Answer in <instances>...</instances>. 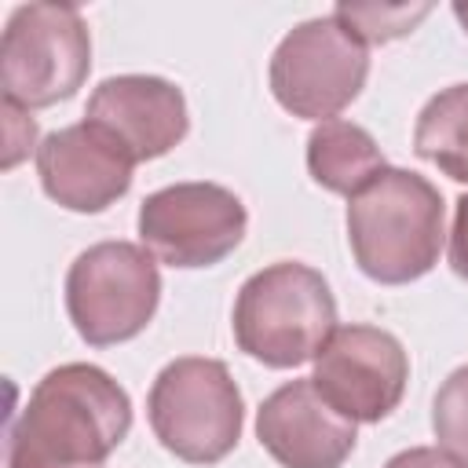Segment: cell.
<instances>
[{
	"mask_svg": "<svg viewBox=\"0 0 468 468\" xmlns=\"http://www.w3.org/2000/svg\"><path fill=\"white\" fill-rule=\"evenodd\" d=\"M431 431L446 453L468 464V366L453 369L431 402Z\"/></svg>",
	"mask_w": 468,
	"mask_h": 468,
	"instance_id": "16",
	"label": "cell"
},
{
	"mask_svg": "<svg viewBox=\"0 0 468 468\" xmlns=\"http://www.w3.org/2000/svg\"><path fill=\"white\" fill-rule=\"evenodd\" d=\"M333 15L362 44H388L413 33V26L431 15V4H336Z\"/></svg>",
	"mask_w": 468,
	"mask_h": 468,
	"instance_id": "15",
	"label": "cell"
},
{
	"mask_svg": "<svg viewBox=\"0 0 468 468\" xmlns=\"http://www.w3.org/2000/svg\"><path fill=\"white\" fill-rule=\"evenodd\" d=\"M322 399L355 424L384 420L406 395L410 358L395 333L366 322L336 325L311 373Z\"/></svg>",
	"mask_w": 468,
	"mask_h": 468,
	"instance_id": "9",
	"label": "cell"
},
{
	"mask_svg": "<svg viewBox=\"0 0 468 468\" xmlns=\"http://www.w3.org/2000/svg\"><path fill=\"white\" fill-rule=\"evenodd\" d=\"M450 267L457 278L468 282V194L457 197L453 208V230H450Z\"/></svg>",
	"mask_w": 468,
	"mask_h": 468,
	"instance_id": "19",
	"label": "cell"
},
{
	"mask_svg": "<svg viewBox=\"0 0 468 468\" xmlns=\"http://www.w3.org/2000/svg\"><path fill=\"white\" fill-rule=\"evenodd\" d=\"M413 150L453 183H468V84H450L420 106Z\"/></svg>",
	"mask_w": 468,
	"mask_h": 468,
	"instance_id": "14",
	"label": "cell"
},
{
	"mask_svg": "<svg viewBox=\"0 0 468 468\" xmlns=\"http://www.w3.org/2000/svg\"><path fill=\"white\" fill-rule=\"evenodd\" d=\"M91 69V33L77 4H22L0 40V88L22 110L77 95Z\"/></svg>",
	"mask_w": 468,
	"mask_h": 468,
	"instance_id": "5",
	"label": "cell"
},
{
	"mask_svg": "<svg viewBox=\"0 0 468 468\" xmlns=\"http://www.w3.org/2000/svg\"><path fill=\"white\" fill-rule=\"evenodd\" d=\"M132 431L128 391L91 362L48 369L7 424V468H106Z\"/></svg>",
	"mask_w": 468,
	"mask_h": 468,
	"instance_id": "1",
	"label": "cell"
},
{
	"mask_svg": "<svg viewBox=\"0 0 468 468\" xmlns=\"http://www.w3.org/2000/svg\"><path fill=\"white\" fill-rule=\"evenodd\" d=\"M384 468H468V464L457 461L453 453H446L442 446H410V450L395 453Z\"/></svg>",
	"mask_w": 468,
	"mask_h": 468,
	"instance_id": "18",
	"label": "cell"
},
{
	"mask_svg": "<svg viewBox=\"0 0 468 468\" xmlns=\"http://www.w3.org/2000/svg\"><path fill=\"white\" fill-rule=\"evenodd\" d=\"M230 325L249 358L271 369H292L314 362L336 333V300L322 271L278 260L245 278Z\"/></svg>",
	"mask_w": 468,
	"mask_h": 468,
	"instance_id": "3",
	"label": "cell"
},
{
	"mask_svg": "<svg viewBox=\"0 0 468 468\" xmlns=\"http://www.w3.org/2000/svg\"><path fill=\"white\" fill-rule=\"evenodd\" d=\"M135 227L157 263L197 271L216 267L241 245L249 212L241 197L219 183H172L143 197Z\"/></svg>",
	"mask_w": 468,
	"mask_h": 468,
	"instance_id": "8",
	"label": "cell"
},
{
	"mask_svg": "<svg viewBox=\"0 0 468 468\" xmlns=\"http://www.w3.org/2000/svg\"><path fill=\"white\" fill-rule=\"evenodd\" d=\"M132 154L99 124L80 121L48 132L37 146V176L44 194L69 212H106L132 186Z\"/></svg>",
	"mask_w": 468,
	"mask_h": 468,
	"instance_id": "10",
	"label": "cell"
},
{
	"mask_svg": "<svg viewBox=\"0 0 468 468\" xmlns=\"http://www.w3.org/2000/svg\"><path fill=\"white\" fill-rule=\"evenodd\" d=\"M84 121L110 132L132 161H154L165 157L172 146L183 143L190 128L183 88H176L165 77L154 73H121L106 77L84 110Z\"/></svg>",
	"mask_w": 468,
	"mask_h": 468,
	"instance_id": "12",
	"label": "cell"
},
{
	"mask_svg": "<svg viewBox=\"0 0 468 468\" xmlns=\"http://www.w3.org/2000/svg\"><path fill=\"white\" fill-rule=\"evenodd\" d=\"M369 77L366 44L336 18L318 15L292 26L271 55V95L303 121H333L347 110Z\"/></svg>",
	"mask_w": 468,
	"mask_h": 468,
	"instance_id": "7",
	"label": "cell"
},
{
	"mask_svg": "<svg viewBox=\"0 0 468 468\" xmlns=\"http://www.w3.org/2000/svg\"><path fill=\"white\" fill-rule=\"evenodd\" d=\"M453 18L464 26V33H468V4H453Z\"/></svg>",
	"mask_w": 468,
	"mask_h": 468,
	"instance_id": "20",
	"label": "cell"
},
{
	"mask_svg": "<svg viewBox=\"0 0 468 468\" xmlns=\"http://www.w3.org/2000/svg\"><path fill=\"white\" fill-rule=\"evenodd\" d=\"M0 110H4V168H15L37 143V121L29 117V110L7 99Z\"/></svg>",
	"mask_w": 468,
	"mask_h": 468,
	"instance_id": "17",
	"label": "cell"
},
{
	"mask_svg": "<svg viewBox=\"0 0 468 468\" xmlns=\"http://www.w3.org/2000/svg\"><path fill=\"white\" fill-rule=\"evenodd\" d=\"M256 439L282 468H340L355 453L358 431L322 399L311 377H300L260 402Z\"/></svg>",
	"mask_w": 468,
	"mask_h": 468,
	"instance_id": "11",
	"label": "cell"
},
{
	"mask_svg": "<svg viewBox=\"0 0 468 468\" xmlns=\"http://www.w3.org/2000/svg\"><path fill=\"white\" fill-rule=\"evenodd\" d=\"M442 194L410 168H380L347 197V245L358 271L380 285L424 278L442 252Z\"/></svg>",
	"mask_w": 468,
	"mask_h": 468,
	"instance_id": "2",
	"label": "cell"
},
{
	"mask_svg": "<svg viewBox=\"0 0 468 468\" xmlns=\"http://www.w3.org/2000/svg\"><path fill=\"white\" fill-rule=\"evenodd\" d=\"M157 260L135 241H99L69 263L66 314L91 347H113L139 336L157 314Z\"/></svg>",
	"mask_w": 468,
	"mask_h": 468,
	"instance_id": "6",
	"label": "cell"
},
{
	"mask_svg": "<svg viewBox=\"0 0 468 468\" xmlns=\"http://www.w3.org/2000/svg\"><path fill=\"white\" fill-rule=\"evenodd\" d=\"M146 417L168 453L186 464H216L238 446L245 406L227 362L183 355L154 377Z\"/></svg>",
	"mask_w": 468,
	"mask_h": 468,
	"instance_id": "4",
	"label": "cell"
},
{
	"mask_svg": "<svg viewBox=\"0 0 468 468\" xmlns=\"http://www.w3.org/2000/svg\"><path fill=\"white\" fill-rule=\"evenodd\" d=\"M380 168L388 165L377 139L355 121L333 117L314 124V132L307 135V172L329 194L355 197Z\"/></svg>",
	"mask_w": 468,
	"mask_h": 468,
	"instance_id": "13",
	"label": "cell"
}]
</instances>
